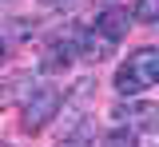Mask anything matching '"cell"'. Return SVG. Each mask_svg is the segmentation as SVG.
<instances>
[{"instance_id":"cell-5","label":"cell","mask_w":159,"mask_h":147,"mask_svg":"<svg viewBox=\"0 0 159 147\" xmlns=\"http://www.w3.org/2000/svg\"><path fill=\"white\" fill-rule=\"evenodd\" d=\"M131 20H139V24H155V20H159V0H135Z\"/></svg>"},{"instance_id":"cell-7","label":"cell","mask_w":159,"mask_h":147,"mask_svg":"<svg viewBox=\"0 0 159 147\" xmlns=\"http://www.w3.org/2000/svg\"><path fill=\"white\" fill-rule=\"evenodd\" d=\"M143 147H155V131H147V135H143Z\"/></svg>"},{"instance_id":"cell-6","label":"cell","mask_w":159,"mask_h":147,"mask_svg":"<svg viewBox=\"0 0 159 147\" xmlns=\"http://www.w3.org/2000/svg\"><path fill=\"white\" fill-rule=\"evenodd\" d=\"M103 147H135V131L131 127H116V131H107Z\"/></svg>"},{"instance_id":"cell-1","label":"cell","mask_w":159,"mask_h":147,"mask_svg":"<svg viewBox=\"0 0 159 147\" xmlns=\"http://www.w3.org/2000/svg\"><path fill=\"white\" fill-rule=\"evenodd\" d=\"M159 84V48H139L127 56V64H119L116 72V91L119 96H139L147 87Z\"/></svg>"},{"instance_id":"cell-2","label":"cell","mask_w":159,"mask_h":147,"mask_svg":"<svg viewBox=\"0 0 159 147\" xmlns=\"http://www.w3.org/2000/svg\"><path fill=\"white\" fill-rule=\"evenodd\" d=\"M60 104H64L60 87H52V84L36 87V91H32V100L24 104V119H20V127H24V131H32V135L44 131V127L60 115Z\"/></svg>"},{"instance_id":"cell-8","label":"cell","mask_w":159,"mask_h":147,"mask_svg":"<svg viewBox=\"0 0 159 147\" xmlns=\"http://www.w3.org/2000/svg\"><path fill=\"white\" fill-rule=\"evenodd\" d=\"M0 64H4V40H0Z\"/></svg>"},{"instance_id":"cell-9","label":"cell","mask_w":159,"mask_h":147,"mask_svg":"<svg viewBox=\"0 0 159 147\" xmlns=\"http://www.w3.org/2000/svg\"><path fill=\"white\" fill-rule=\"evenodd\" d=\"M44 4H64V0H44Z\"/></svg>"},{"instance_id":"cell-4","label":"cell","mask_w":159,"mask_h":147,"mask_svg":"<svg viewBox=\"0 0 159 147\" xmlns=\"http://www.w3.org/2000/svg\"><path fill=\"white\" fill-rule=\"evenodd\" d=\"M88 143H92V123H88V119H80V123L72 127L56 147H88Z\"/></svg>"},{"instance_id":"cell-3","label":"cell","mask_w":159,"mask_h":147,"mask_svg":"<svg viewBox=\"0 0 159 147\" xmlns=\"http://www.w3.org/2000/svg\"><path fill=\"white\" fill-rule=\"evenodd\" d=\"M127 28H131V16L119 12V8H107V12H99V16H96V24H92L88 32H96V36H103V40L119 44L123 36H127Z\"/></svg>"}]
</instances>
